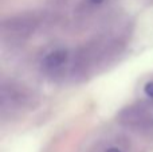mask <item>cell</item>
Returning a JSON list of instances; mask_svg holds the SVG:
<instances>
[{"mask_svg":"<svg viewBox=\"0 0 153 152\" xmlns=\"http://www.w3.org/2000/svg\"><path fill=\"white\" fill-rule=\"evenodd\" d=\"M67 59H69V53H67V50H54L45 57V59H43V62H42L43 69L47 70V72L58 70L66 63Z\"/></svg>","mask_w":153,"mask_h":152,"instance_id":"cell-1","label":"cell"},{"mask_svg":"<svg viewBox=\"0 0 153 152\" xmlns=\"http://www.w3.org/2000/svg\"><path fill=\"white\" fill-rule=\"evenodd\" d=\"M144 92L148 97L153 98V82H148L145 86H144Z\"/></svg>","mask_w":153,"mask_h":152,"instance_id":"cell-2","label":"cell"},{"mask_svg":"<svg viewBox=\"0 0 153 152\" xmlns=\"http://www.w3.org/2000/svg\"><path fill=\"white\" fill-rule=\"evenodd\" d=\"M105 152H121V150L117 148V147H110V148H108Z\"/></svg>","mask_w":153,"mask_h":152,"instance_id":"cell-3","label":"cell"},{"mask_svg":"<svg viewBox=\"0 0 153 152\" xmlns=\"http://www.w3.org/2000/svg\"><path fill=\"white\" fill-rule=\"evenodd\" d=\"M90 1H91L93 4H101V3H102L103 0H90Z\"/></svg>","mask_w":153,"mask_h":152,"instance_id":"cell-4","label":"cell"}]
</instances>
